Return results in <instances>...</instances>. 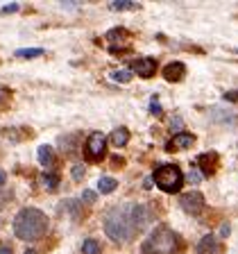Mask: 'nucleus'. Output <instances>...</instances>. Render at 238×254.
I'll use <instances>...</instances> for the list:
<instances>
[{"mask_svg":"<svg viewBox=\"0 0 238 254\" xmlns=\"http://www.w3.org/2000/svg\"><path fill=\"white\" fill-rule=\"evenodd\" d=\"M111 9L116 11H125V9H138V2H132V0H116V2H111Z\"/></svg>","mask_w":238,"mask_h":254,"instance_id":"19","label":"nucleus"},{"mask_svg":"<svg viewBox=\"0 0 238 254\" xmlns=\"http://www.w3.org/2000/svg\"><path fill=\"white\" fill-rule=\"evenodd\" d=\"M82 197H84L86 202H95V193H93V190H84V193H82Z\"/></svg>","mask_w":238,"mask_h":254,"instance_id":"25","label":"nucleus"},{"mask_svg":"<svg viewBox=\"0 0 238 254\" xmlns=\"http://www.w3.org/2000/svg\"><path fill=\"white\" fill-rule=\"evenodd\" d=\"M105 145H107V138L102 132H93L89 138H86V159L89 161H100L102 157H105Z\"/></svg>","mask_w":238,"mask_h":254,"instance_id":"5","label":"nucleus"},{"mask_svg":"<svg viewBox=\"0 0 238 254\" xmlns=\"http://www.w3.org/2000/svg\"><path fill=\"white\" fill-rule=\"evenodd\" d=\"M129 34H127V30H122V27H116V30H111V32H107V39H109L111 43L114 41H122V39H127Z\"/></svg>","mask_w":238,"mask_h":254,"instance_id":"21","label":"nucleus"},{"mask_svg":"<svg viewBox=\"0 0 238 254\" xmlns=\"http://www.w3.org/2000/svg\"><path fill=\"white\" fill-rule=\"evenodd\" d=\"M75 134H66V136H59V145H61V152H66V154H73L75 152Z\"/></svg>","mask_w":238,"mask_h":254,"instance_id":"16","label":"nucleus"},{"mask_svg":"<svg viewBox=\"0 0 238 254\" xmlns=\"http://www.w3.org/2000/svg\"><path fill=\"white\" fill-rule=\"evenodd\" d=\"M5 182H7V175H5V170H0V186L5 184Z\"/></svg>","mask_w":238,"mask_h":254,"instance_id":"31","label":"nucleus"},{"mask_svg":"<svg viewBox=\"0 0 238 254\" xmlns=\"http://www.w3.org/2000/svg\"><path fill=\"white\" fill-rule=\"evenodd\" d=\"M188 180L195 184V182H200V173H188Z\"/></svg>","mask_w":238,"mask_h":254,"instance_id":"29","label":"nucleus"},{"mask_svg":"<svg viewBox=\"0 0 238 254\" xmlns=\"http://www.w3.org/2000/svg\"><path fill=\"white\" fill-rule=\"evenodd\" d=\"M16 9H18V5H9V7H2L0 14H9V11H16Z\"/></svg>","mask_w":238,"mask_h":254,"instance_id":"27","label":"nucleus"},{"mask_svg":"<svg viewBox=\"0 0 238 254\" xmlns=\"http://www.w3.org/2000/svg\"><path fill=\"white\" fill-rule=\"evenodd\" d=\"M0 254H11V248L9 245H0Z\"/></svg>","mask_w":238,"mask_h":254,"instance_id":"30","label":"nucleus"},{"mask_svg":"<svg viewBox=\"0 0 238 254\" xmlns=\"http://www.w3.org/2000/svg\"><path fill=\"white\" fill-rule=\"evenodd\" d=\"M48 232V218L39 209H23L14 218V234L21 241H39Z\"/></svg>","mask_w":238,"mask_h":254,"instance_id":"1","label":"nucleus"},{"mask_svg":"<svg viewBox=\"0 0 238 254\" xmlns=\"http://www.w3.org/2000/svg\"><path fill=\"white\" fill-rule=\"evenodd\" d=\"M216 250H218V243H216V238H213V236H204L200 241V245H197V252H200V254L216 252Z\"/></svg>","mask_w":238,"mask_h":254,"instance_id":"14","label":"nucleus"},{"mask_svg":"<svg viewBox=\"0 0 238 254\" xmlns=\"http://www.w3.org/2000/svg\"><path fill=\"white\" fill-rule=\"evenodd\" d=\"M216 166H218V154L216 152H204V154L197 157V168L202 170L204 177H209V175L216 173Z\"/></svg>","mask_w":238,"mask_h":254,"instance_id":"8","label":"nucleus"},{"mask_svg":"<svg viewBox=\"0 0 238 254\" xmlns=\"http://www.w3.org/2000/svg\"><path fill=\"white\" fill-rule=\"evenodd\" d=\"M23 254H37V252H34V250H25V252H23Z\"/></svg>","mask_w":238,"mask_h":254,"instance_id":"32","label":"nucleus"},{"mask_svg":"<svg viewBox=\"0 0 238 254\" xmlns=\"http://www.w3.org/2000/svg\"><path fill=\"white\" fill-rule=\"evenodd\" d=\"M41 184H43V189L55 190L59 186V177H57V175H50V173H43L41 175Z\"/></svg>","mask_w":238,"mask_h":254,"instance_id":"18","label":"nucleus"},{"mask_svg":"<svg viewBox=\"0 0 238 254\" xmlns=\"http://www.w3.org/2000/svg\"><path fill=\"white\" fill-rule=\"evenodd\" d=\"M129 209H132V204H120V206H114L105 216V232L114 243H127L136 234L132 225V218H129Z\"/></svg>","mask_w":238,"mask_h":254,"instance_id":"2","label":"nucleus"},{"mask_svg":"<svg viewBox=\"0 0 238 254\" xmlns=\"http://www.w3.org/2000/svg\"><path fill=\"white\" fill-rule=\"evenodd\" d=\"M195 143V136L193 134H186V132H179V134H175L173 138L168 141V145L166 148L173 152V150H184V148H190Z\"/></svg>","mask_w":238,"mask_h":254,"instance_id":"9","label":"nucleus"},{"mask_svg":"<svg viewBox=\"0 0 238 254\" xmlns=\"http://www.w3.org/2000/svg\"><path fill=\"white\" fill-rule=\"evenodd\" d=\"M116 186H118V182L114 180V177H100V180H98V190H100V193H114Z\"/></svg>","mask_w":238,"mask_h":254,"instance_id":"15","label":"nucleus"},{"mask_svg":"<svg viewBox=\"0 0 238 254\" xmlns=\"http://www.w3.org/2000/svg\"><path fill=\"white\" fill-rule=\"evenodd\" d=\"M82 177H84V166H82V164H79V166H73V180L79 182Z\"/></svg>","mask_w":238,"mask_h":254,"instance_id":"24","label":"nucleus"},{"mask_svg":"<svg viewBox=\"0 0 238 254\" xmlns=\"http://www.w3.org/2000/svg\"><path fill=\"white\" fill-rule=\"evenodd\" d=\"M150 111H152L154 116H161V114H164V109H161V105H159V100H157V95H154L152 102H150Z\"/></svg>","mask_w":238,"mask_h":254,"instance_id":"23","label":"nucleus"},{"mask_svg":"<svg viewBox=\"0 0 238 254\" xmlns=\"http://www.w3.org/2000/svg\"><path fill=\"white\" fill-rule=\"evenodd\" d=\"M111 164H114V166H116V168H118V166H122V164H125V159H122V157H114V159H111Z\"/></svg>","mask_w":238,"mask_h":254,"instance_id":"28","label":"nucleus"},{"mask_svg":"<svg viewBox=\"0 0 238 254\" xmlns=\"http://www.w3.org/2000/svg\"><path fill=\"white\" fill-rule=\"evenodd\" d=\"M7 98H9V91H7L5 86H0V105H2V102H5Z\"/></svg>","mask_w":238,"mask_h":254,"instance_id":"26","label":"nucleus"},{"mask_svg":"<svg viewBox=\"0 0 238 254\" xmlns=\"http://www.w3.org/2000/svg\"><path fill=\"white\" fill-rule=\"evenodd\" d=\"M43 50L41 48H23V50H16L14 57L18 59H34V57H41Z\"/></svg>","mask_w":238,"mask_h":254,"instance_id":"17","label":"nucleus"},{"mask_svg":"<svg viewBox=\"0 0 238 254\" xmlns=\"http://www.w3.org/2000/svg\"><path fill=\"white\" fill-rule=\"evenodd\" d=\"M37 157H39V161H41V166H53L55 164V154H53V148H50V145H39Z\"/></svg>","mask_w":238,"mask_h":254,"instance_id":"12","label":"nucleus"},{"mask_svg":"<svg viewBox=\"0 0 238 254\" xmlns=\"http://www.w3.org/2000/svg\"><path fill=\"white\" fill-rule=\"evenodd\" d=\"M82 252L84 254H100V243L93 241V238H86L84 243H82Z\"/></svg>","mask_w":238,"mask_h":254,"instance_id":"20","label":"nucleus"},{"mask_svg":"<svg viewBox=\"0 0 238 254\" xmlns=\"http://www.w3.org/2000/svg\"><path fill=\"white\" fill-rule=\"evenodd\" d=\"M184 75H186V66L181 62H173L164 68V77L168 79V82H179Z\"/></svg>","mask_w":238,"mask_h":254,"instance_id":"11","label":"nucleus"},{"mask_svg":"<svg viewBox=\"0 0 238 254\" xmlns=\"http://www.w3.org/2000/svg\"><path fill=\"white\" fill-rule=\"evenodd\" d=\"M134 70H136V75H141V77H152L154 70H157V62H154L152 57H141L134 62Z\"/></svg>","mask_w":238,"mask_h":254,"instance_id":"10","label":"nucleus"},{"mask_svg":"<svg viewBox=\"0 0 238 254\" xmlns=\"http://www.w3.org/2000/svg\"><path fill=\"white\" fill-rule=\"evenodd\" d=\"M129 218H132V225H134V232H141V229H145V225L150 222V209L143 204H132V209H129Z\"/></svg>","mask_w":238,"mask_h":254,"instance_id":"7","label":"nucleus"},{"mask_svg":"<svg viewBox=\"0 0 238 254\" xmlns=\"http://www.w3.org/2000/svg\"><path fill=\"white\" fill-rule=\"evenodd\" d=\"M111 79H114V82H122V84H127V82L132 79V73H129V70H114V73H111Z\"/></svg>","mask_w":238,"mask_h":254,"instance_id":"22","label":"nucleus"},{"mask_svg":"<svg viewBox=\"0 0 238 254\" xmlns=\"http://www.w3.org/2000/svg\"><path fill=\"white\" fill-rule=\"evenodd\" d=\"M177 248H179L177 234L170 232L168 227H157L150 234L148 241L143 243L141 254H173Z\"/></svg>","mask_w":238,"mask_h":254,"instance_id":"3","label":"nucleus"},{"mask_svg":"<svg viewBox=\"0 0 238 254\" xmlns=\"http://www.w3.org/2000/svg\"><path fill=\"white\" fill-rule=\"evenodd\" d=\"M127 141H129V132H127L125 127H118L116 132L111 134V143H114L116 148H122V145H127Z\"/></svg>","mask_w":238,"mask_h":254,"instance_id":"13","label":"nucleus"},{"mask_svg":"<svg viewBox=\"0 0 238 254\" xmlns=\"http://www.w3.org/2000/svg\"><path fill=\"white\" fill-rule=\"evenodd\" d=\"M179 204L186 213L197 216V213H202V209H204V195L197 193V190H190V193H184V195L179 197Z\"/></svg>","mask_w":238,"mask_h":254,"instance_id":"6","label":"nucleus"},{"mask_svg":"<svg viewBox=\"0 0 238 254\" xmlns=\"http://www.w3.org/2000/svg\"><path fill=\"white\" fill-rule=\"evenodd\" d=\"M154 184L164 193H177L184 184V175H181L179 166H173V164H164L159 166L154 170Z\"/></svg>","mask_w":238,"mask_h":254,"instance_id":"4","label":"nucleus"}]
</instances>
